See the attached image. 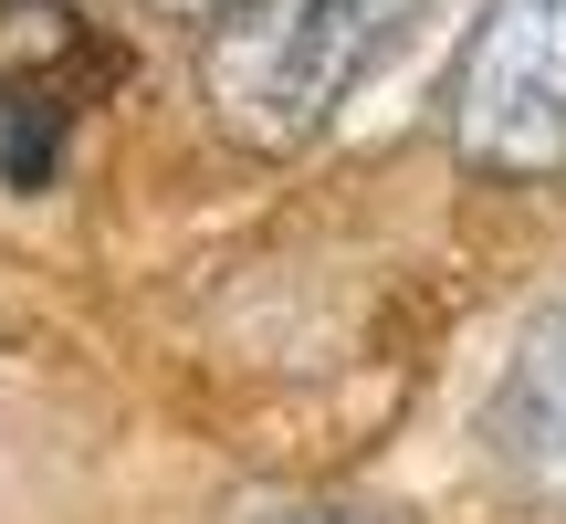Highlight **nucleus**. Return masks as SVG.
<instances>
[{"instance_id":"obj_2","label":"nucleus","mask_w":566,"mask_h":524,"mask_svg":"<svg viewBox=\"0 0 566 524\" xmlns=\"http://www.w3.org/2000/svg\"><path fill=\"white\" fill-rule=\"evenodd\" d=\"M441 137L483 179H566V0H483L441 74Z\"/></svg>"},{"instance_id":"obj_1","label":"nucleus","mask_w":566,"mask_h":524,"mask_svg":"<svg viewBox=\"0 0 566 524\" xmlns=\"http://www.w3.org/2000/svg\"><path fill=\"white\" fill-rule=\"evenodd\" d=\"M420 0H242L221 32H200V105L242 158H304L378 74Z\"/></svg>"},{"instance_id":"obj_3","label":"nucleus","mask_w":566,"mask_h":524,"mask_svg":"<svg viewBox=\"0 0 566 524\" xmlns=\"http://www.w3.org/2000/svg\"><path fill=\"white\" fill-rule=\"evenodd\" d=\"M483 441L504 451L514 472H535V483H556L566 472V304L514 336L504 378H493V409H483Z\"/></svg>"},{"instance_id":"obj_5","label":"nucleus","mask_w":566,"mask_h":524,"mask_svg":"<svg viewBox=\"0 0 566 524\" xmlns=\"http://www.w3.org/2000/svg\"><path fill=\"white\" fill-rule=\"evenodd\" d=\"M137 11H158V21H189V32H221L242 0H137Z\"/></svg>"},{"instance_id":"obj_4","label":"nucleus","mask_w":566,"mask_h":524,"mask_svg":"<svg viewBox=\"0 0 566 524\" xmlns=\"http://www.w3.org/2000/svg\"><path fill=\"white\" fill-rule=\"evenodd\" d=\"M231 524H388V514L357 504V493H242Z\"/></svg>"}]
</instances>
